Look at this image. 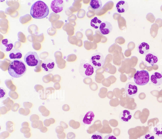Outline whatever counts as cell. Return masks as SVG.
<instances>
[{"instance_id": "5", "label": "cell", "mask_w": 162, "mask_h": 139, "mask_svg": "<svg viewBox=\"0 0 162 139\" xmlns=\"http://www.w3.org/2000/svg\"><path fill=\"white\" fill-rule=\"evenodd\" d=\"M24 61L29 67H34L38 65L40 59L37 52H29L25 56Z\"/></svg>"}, {"instance_id": "38", "label": "cell", "mask_w": 162, "mask_h": 139, "mask_svg": "<svg viewBox=\"0 0 162 139\" xmlns=\"http://www.w3.org/2000/svg\"><path fill=\"white\" fill-rule=\"evenodd\" d=\"M51 124V122H48V121L47 120H45L44 122V124L46 127H49Z\"/></svg>"}, {"instance_id": "23", "label": "cell", "mask_w": 162, "mask_h": 139, "mask_svg": "<svg viewBox=\"0 0 162 139\" xmlns=\"http://www.w3.org/2000/svg\"><path fill=\"white\" fill-rule=\"evenodd\" d=\"M147 20L150 22L153 23L155 20V16L152 13H148L146 16Z\"/></svg>"}, {"instance_id": "2", "label": "cell", "mask_w": 162, "mask_h": 139, "mask_svg": "<svg viewBox=\"0 0 162 139\" xmlns=\"http://www.w3.org/2000/svg\"><path fill=\"white\" fill-rule=\"evenodd\" d=\"M49 13L48 6L44 2L38 1L31 6L30 14L33 18L41 19L47 17Z\"/></svg>"}, {"instance_id": "16", "label": "cell", "mask_w": 162, "mask_h": 139, "mask_svg": "<svg viewBox=\"0 0 162 139\" xmlns=\"http://www.w3.org/2000/svg\"><path fill=\"white\" fill-rule=\"evenodd\" d=\"M145 61L152 66L156 64L158 61V57L154 53H150L145 56Z\"/></svg>"}, {"instance_id": "31", "label": "cell", "mask_w": 162, "mask_h": 139, "mask_svg": "<svg viewBox=\"0 0 162 139\" xmlns=\"http://www.w3.org/2000/svg\"><path fill=\"white\" fill-rule=\"evenodd\" d=\"M75 138V135L72 132H69L67 135L68 139H74Z\"/></svg>"}, {"instance_id": "35", "label": "cell", "mask_w": 162, "mask_h": 139, "mask_svg": "<svg viewBox=\"0 0 162 139\" xmlns=\"http://www.w3.org/2000/svg\"><path fill=\"white\" fill-rule=\"evenodd\" d=\"M57 137L59 139H64L65 137V134L64 132L61 135L57 134Z\"/></svg>"}, {"instance_id": "24", "label": "cell", "mask_w": 162, "mask_h": 139, "mask_svg": "<svg viewBox=\"0 0 162 139\" xmlns=\"http://www.w3.org/2000/svg\"><path fill=\"white\" fill-rule=\"evenodd\" d=\"M154 133L149 132L144 136L143 139H157Z\"/></svg>"}, {"instance_id": "33", "label": "cell", "mask_w": 162, "mask_h": 139, "mask_svg": "<svg viewBox=\"0 0 162 139\" xmlns=\"http://www.w3.org/2000/svg\"><path fill=\"white\" fill-rule=\"evenodd\" d=\"M104 139H117V138L113 135L109 134L106 136L104 138Z\"/></svg>"}, {"instance_id": "36", "label": "cell", "mask_w": 162, "mask_h": 139, "mask_svg": "<svg viewBox=\"0 0 162 139\" xmlns=\"http://www.w3.org/2000/svg\"><path fill=\"white\" fill-rule=\"evenodd\" d=\"M48 131V129L46 127H43L40 130L41 132L42 133H46Z\"/></svg>"}, {"instance_id": "4", "label": "cell", "mask_w": 162, "mask_h": 139, "mask_svg": "<svg viewBox=\"0 0 162 139\" xmlns=\"http://www.w3.org/2000/svg\"><path fill=\"white\" fill-rule=\"evenodd\" d=\"M135 83L140 86L147 85L150 81V75L146 70L137 71L134 77Z\"/></svg>"}, {"instance_id": "25", "label": "cell", "mask_w": 162, "mask_h": 139, "mask_svg": "<svg viewBox=\"0 0 162 139\" xmlns=\"http://www.w3.org/2000/svg\"><path fill=\"white\" fill-rule=\"evenodd\" d=\"M91 139H104L103 135L98 132H96L92 135Z\"/></svg>"}, {"instance_id": "22", "label": "cell", "mask_w": 162, "mask_h": 139, "mask_svg": "<svg viewBox=\"0 0 162 139\" xmlns=\"http://www.w3.org/2000/svg\"><path fill=\"white\" fill-rule=\"evenodd\" d=\"M159 28V26L156 23H154L151 25V28L150 29V34L153 38L156 37Z\"/></svg>"}, {"instance_id": "17", "label": "cell", "mask_w": 162, "mask_h": 139, "mask_svg": "<svg viewBox=\"0 0 162 139\" xmlns=\"http://www.w3.org/2000/svg\"><path fill=\"white\" fill-rule=\"evenodd\" d=\"M22 57L21 52L18 49H13L10 52L9 57L11 59H19Z\"/></svg>"}, {"instance_id": "26", "label": "cell", "mask_w": 162, "mask_h": 139, "mask_svg": "<svg viewBox=\"0 0 162 139\" xmlns=\"http://www.w3.org/2000/svg\"><path fill=\"white\" fill-rule=\"evenodd\" d=\"M7 95L6 90L4 88L0 87V98L3 99L5 98Z\"/></svg>"}, {"instance_id": "7", "label": "cell", "mask_w": 162, "mask_h": 139, "mask_svg": "<svg viewBox=\"0 0 162 139\" xmlns=\"http://www.w3.org/2000/svg\"><path fill=\"white\" fill-rule=\"evenodd\" d=\"M125 91L127 97L133 98L136 96L138 92L137 85L133 82H129L126 84Z\"/></svg>"}, {"instance_id": "10", "label": "cell", "mask_w": 162, "mask_h": 139, "mask_svg": "<svg viewBox=\"0 0 162 139\" xmlns=\"http://www.w3.org/2000/svg\"><path fill=\"white\" fill-rule=\"evenodd\" d=\"M14 46V44L11 40L5 39H2L1 41L0 48L3 52H8L12 50Z\"/></svg>"}, {"instance_id": "41", "label": "cell", "mask_w": 162, "mask_h": 139, "mask_svg": "<svg viewBox=\"0 0 162 139\" xmlns=\"http://www.w3.org/2000/svg\"><path fill=\"white\" fill-rule=\"evenodd\" d=\"M29 124L27 122H24L22 124V127H29Z\"/></svg>"}, {"instance_id": "29", "label": "cell", "mask_w": 162, "mask_h": 139, "mask_svg": "<svg viewBox=\"0 0 162 139\" xmlns=\"http://www.w3.org/2000/svg\"><path fill=\"white\" fill-rule=\"evenodd\" d=\"M30 130V129L28 127H22L21 128L20 131L22 133L26 134L29 133Z\"/></svg>"}, {"instance_id": "12", "label": "cell", "mask_w": 162, "mask_h": 139, "mask_svg": "<svg viewBox=\"0 0 162 139\" xmlns=\"http://www.w3.org/2000/svg\"><path fill=\"white\" fill-rule=\"evenodd\" d=\"M151 83L155 86L162 84V75L159 72H155L152 74L150 78Z\"/></svg>"}, {"instance_id": "43", "label": "cell", "mask_w": 162, "mask_h": 139, "mask_svg": "<svg viewBox=\"0 0 162 139\" xmlns=\"http://www.w3.org/2000/svg\"><path fill=\"white\" fill-rule=\"evenodd\" d=\"M43 125L42 124V122H40V124L39 125V126L38 127V129L41 130V129L43 127Z\"/></svg>"}, {"instance_id": "27", "label": "cell", "mask_w": 162, "mask_h": 139, "mask_svg": "<svg viewBox=\"0 0 162 139\" xmlns=\"http://www.w3.org/2000/svg\"><path fill=\"white\" fill-rule=\"evenodd\" d=\"M9 132L8 131H4L0 133V139H5L8 137L9 136Z\"/></svg>"}, {"instance_id": "37", "label": "cell", "mask_w": 162, "mask_h": 139, "mask_svg": "<svg viewBox=\"0 0 162 139\" xmlns=\"http://www.w3.org/2000/svg\"><path fill=\"white\" fill-rule=\"evenodd\" d=\"M31 126L33 128H38L39 126V125L38 123H32L31 124Z\"/></svg>"}, {"instance_id": "46", "label": "cell", "mask_w": 162, "mask_h": 139, "mask_svg": "<svg viewBox=\"0 0 162 139\" xmlns=\"http://www.w3.org/2000/svg\"></svg>"}, {"instance_id": "8", "label": "cell", "mask_w": 162, "mask_h": 139, "mask_svg": "<svg viewBox=\"0 0 162 139\" xmlns=\"http://www.w3.org/2000/svg\"><path fill=\"white\" fill-rule=\"evenodd\" d=\"M41 67L43 71L47 73L52 72L55 68V63L50 58H47L42 62Z\"/></svg>"}, {"instance_id": "18", "label": "cell", "mask_w": 162, "mask_h": 139, "mask_svg": "<svg viewBox=\"0 0 162 139\" xmlns=\"http://www.w3.org/2000/svg\"><path fill=\"white\" fill-rule=\"evenodd\" d=\"M95 115L94 112L92 111H88L85 114L83 120V122L85 125H90L93 121Z\"/></svg>"}, {"instance_id": "13", "label": "cell", "mask_w": 162, "mask_h": 139, "mask_svg": "<svg viewBox=\"0 0 162 139\" xmlns=\"http://www.w3.org/2000/svg\"><path fill=\"white\" fill-rule=\"evenodd\" d=\"M128 3L124 1H120L118 2L116 5L117 12L120 14H124L129 9Z\"/></svg>"}, {"instance_id": "40", "label": "cell", "mask_w": 162, "mask_h": 139, "mask_svg": "<svg viewBox=\"0 0 162 139\" xmlns=\"http://www.w3.org/2000/svg\"><path fill=\"white\" fill-rule=\"evenodd\" d=\"M31 133L30 132H29V133L26 134H24V136L25 138H29L31 136Z\"/></svg>"}, {"instance_id": "1", "label": "cell", "mask_w": 162, "mask_h": 139, "mask_svg": "<svg viewBox=\"0 0 162 139\" xmlns=\"http://www.w3.org/2000/svg\"><path fill=\"white\" fill-rule=\"evenodd\" d=\"M25 63L19 59H15L10 63L8 68L9 74L13 78H18L24 76L27 71Z\"/></svg>"}, {"instance_id": "21", "label": "cell", "mask_w": 162, "mask_h": 139, "mask_svg": "<svg viewBox=\"0 0 162 139\" xmlns=\"http://www.w3.org/2000/svg\"><path fill=\"white\" fill-rule=\"evenodd\" d=\"M102 23L100 20L98 19L97 17H95L91 20L90 25L92 28L98 29L100 28Z\"/></svg>"}, {"instance_id": "30", "label": "cell", "mask_w": 162, "mask_h": 139, "mask_svg": "<svg viewBox=\"0 0 162 139\" xmlns=\"http://www.w3.org/2000/svg\"><path fill=\"white\" fill-rule=\"evenodd\" d=\"M135 47V43L133 42H130L128 44V47L129 49L131 50H132Z\"/></svg>"}, {"instance_id": "11", "label": "cell", "mask_w": 162, "mask_h": 139, "mask_svg": "<svg viewBox=\"0 0 162 139\" xmlns=\"http://www.w3.org/2000/svg\"><path fill=\"white\" fill-rule=\"evenodd\" d=\"M113 29L111 23L108 21L102 22L100 25L99 30L102 34L107 35L111 33Z\"/></svg>"}, {"instance_id": "44", "label": "cell", "mask_w": 162, "mask_h": 139, "mask_svg": "<svg viewBox=\"0 0 162 139\" xmlns=\"http://www.w3.org/2000/svg\"><path fill=\"white\" fill-rule=\"evenodd\" d=\"M161 10L162 11V5L161 6Z\"/></svg>"}, {"instance_id": "32", "label": "cell", "mask_w": 162, "mask_h": 139, "mask_svg": "<svg viewBox=\"0 0 162 139\" xmlns=\"http://www.w3.org/2000/svg\"><path fill=\"white\" fill-rule=\"evenodd\" d=\"M155 23H156L159 26V27L161 28L162 26V19L160 18L157 19L155 21Z\"/></svg>"}, {"instance_id": "45", "label": "cell", "mask_w": 162, "mask_h": 139, "mask_svg": "<svg viewBox=\"0 0 162 139\" xmlns=\"http://www.w3.org/2000/svg\"><path fill=\"white\" fill-rule=\"evenodd\" d=\"M161 75H162V72H161Z\"/></svg>"}, {"instance_id": "19", "label": "cell", "mask_w": 162, "mask_h": 139, "mask_svg": "<svg viewBox=\"0 0 162 139\" xmlns=\"http://www.w3.org/2000/svg\"><path fill=\"white\" fill-rule=\"evenodd\" d=\"M89 5L94 10H98L102 8V3L101 1L91 0Z\"/></svg>"}, {"instance_id": "42", "label": "cell", "mask_w": 162, "mask_h": 139, "mask_svg": "<svg viewBox=\"0 0 162 139\" xmlns=\"http://www.w3.org/2000/svg\"><path fill=\"white\" fill-rule=\"evenodd\" d=\"M62 127H64L65 129L66 128L68 127L67 125L65 123H63L62 122H61L60 124Z\"/></svg>"}, {"instance_id": "14", "label": "cell", "mask_w": 162, "mask_h": 139, "mask_svg": "<svg viewBox=\"0 0 162 139\" xmlns=\"http://www.w3.org/2000/svg\"><path fill=\"white\" fill-rule=\"evenodd\" d=\"M132 117V114L131 112L127 110L121 111L119 115L120 120L124 122H128L131 120Z\"/></svg>"}, {"instance_id": "39", "label": "cell", "mask_w": 162, "mask_h": 139, "mask_svg": "<svg viewBox=\"0 0 162 139\" xmlns=\"http://www.w3.org/2000/svg\"><path fill=\"white\" fill-rule=\"evenodd\" d=\"M6 130L9 132V133H12V132L14 131V129L13 128V127L10 128L6 127Z\"/></svg>"}, {"instance_id": "6", "label": "cell", "mask_w": 162, "mask_h": 139, "mask_svg": "<svg viewBox=\"0 0 162 139\" xmlns=\"http://www.w3.org/2000/svg\"><path fill=\"white\" fill-rule=\"evenodd\" d=\"M105 59L103 54L100 52L96 53L92 55L89 60V62L94 68L99 69L103 67Z\"/></svg>"}, {"instance_id": "15", "label": "cell", "mask_w": 162, "mask_h": 139, "mask_svg": "<svg viewBox=\"0 0 162 139\" xmlns=\"http://www.w3.org/2000/svg\"><path fill=\"white\" fill-rule=\"evenodd\" d=\"M137 50L140 54L143 55L147 54L150 50V47L147 43L143 42L138 45L137 47Z\"/></svg>"}, {"instance_id": "3", "label": "cell", "mask_w": 162, "mask_h": 139, "mask_svg": "<svg viewBox=\"0 0 162 139\" xmlns=\"http://www.w3.org/2000/svg\"><path fill=\"white\" fill-rule=\"evenodd\" d=\"M79 71L83 77H91L94 73V68L90 62L85 59H81L79 65Z\"/></svg>"}, {"instance_id": "28", "label": "cell", "mask_w": 162, "mask_h": 139, "mask_svg": "<svg viewBox=\"0 0 162 139\" xmlns=\"http://www.w3.org/2000/svg\"><path fill=\"white\" fill-rule=\"evenodd\" d=\"M56 133L58 135H61L63 133L64 131V129L61 126H58L55 128Z\"/></svg>"}, {"instance_id": "9", "label": "cell", "mask_w": 162, "mask_h": 139, "mask_svg": "<svg viewBox=\"0 0 162 139\" xmlns=\"http://www.w3.org/2000/svg\"><path fill=\"white\" fill-rule=\"evenodd\" d=\"M64 2L62 0H54L51 3V8L55 14L62 12L64 7Z\"/></svg>"}, {"instance_id": "20", "label": "cell", "mask_w": 162, "mask_h": 139, "mask_svg": "<svg viewBox=\"0 0 162 139\" xmlns=\"http://www.w3.org/2000/svg\"><path fill=\"white\" fill-rule=\"evenodd\" d=\"M153 133L157 137L162 138V124L158 123L155 126Z\"/></svg>"}, {"instance_id": "34", "label": "cell", "mask_w": 162, "mask_h": 139, "mask_svg": "<svg viewBox=\"0 0 162 139\" xmlns=\"http://www.w3.org/2000/svg\"><path fill=\"white\" fill-rule=\"evenodd\" d=\"M6 128H10L12 127L13 124L12 122L9 121L6 123Z\"/></svg>"}]
</instances>
